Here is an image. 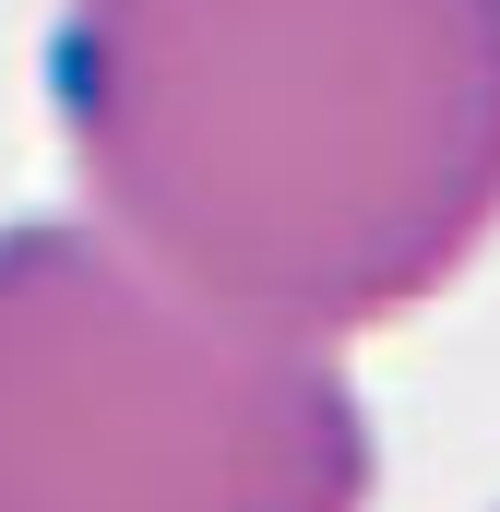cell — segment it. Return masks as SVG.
Listing matches in <instances>:
<instances>
[{"label": "cell", "mask_w": 500, "mask_h": 512, "mask_svg": "<svg viewBox=\"0 0 500 512\" xmlns=\"http://www.w3.org/2000/svg\"><path fill=\"white\" fill-rule=\"evenodd\" d=\"M48 120L120 251L346 346L500 239V0H60Z\"/></svg>", "instance_id": "1"}, {"label": "cell", "mask_w": 500, "mask_h": 512, "mask_svg": "<svg viewBox=\"0 0 500 512\" xmlns=\"http://www.w3.org/2000/svg\"><path fill=\"white\" fill-rule=\"evenodd\" d=\"M334 346L262 334L96 215L0 227V512H370Z\"/></svg>", "instance_id": "2"}]
</instances>
